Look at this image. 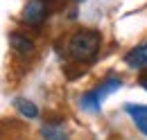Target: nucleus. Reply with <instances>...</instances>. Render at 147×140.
Returning <instances> with one entry per match:
<instances>
[{"label":"nucleus","instance_id":"1","mask_svg":"<svg viewBox=\"0 0 147 140\" xmlns=\"http://www.w3.org/2000/svg\"><path fill=\"white\" fill-rule=\"evenodd\" d=\"M102 45V36L95 30H77L68 38V52L75 61H91Z\"/></svg>","mask_w":147,"mask_h":140},{"label":"nucleus","instance_id":"2","mask_svg":"<svg viewBox=\"0 0 147 140\" xmlns=\"http://www.w3.org/2000/svg\"><path fill=\"white\" fill-rule=\"evenodd\" d=\"M45 0H30L23 9V20L32 27H38L43 20H45Z\"/></svg>","mask_w":147,"mask_h":140},{"label":"nucleus","instance_id":"3","mask_svg":"<svg viewBox=\"0 0 147 140\" xmlns=\"http://www.w3.org/2000/svg\"><path fill=\"white\" fill-rule=\"evenodd\" d=\"M125 63L129 68H136V70H145L147 68V43H140L136 45L134 50H129L125 54Z\"/></svg>","mask_w":147,"mask_h":140},{"label":"nucleus","instance_id":"4","mask_svg":"<svg viewBox=\"0 0 147 140\" xmlns=\"http://www.w3.org/2000/svg\"><path fill=\"white\" fill-rule=\"evenodd\" d=\"M125 111L131 115V120L136 122V127L147 136V106H143V104H127Z\"/></svg>","mask_w":147,"mask_h":140},{"label":"nucleus","instance_id":"5","mask_svg":"<svg viewBox=\"0 0 147 140\" xmlns=\"http://www.w3.org/2000/svg\"><path fill=\"white\" fill-rule=\"evenodd\" d=\"M9 45H11L16 52H20V54H30L32 50H34V43H32L27 36L18 34V32H11V34H9Z\"/></svg>","mask_w":147,"mask_h":140},{"label":"nucleus","instance_id":"6","mask_svg":"<svg viewBox=\"0 0 147 140\" xmlns=\"http://www.w3.org/2000/svg\"><path fill=\"white\" fill-rule=\"evenodd\" d=\"M16 111H18L20 115H25V118H38L36 104L30 102V100H25V97H18V100H16Z\"/></svg>","mask_w":147,"mask_h":140},{"label":"nucleus","instance_id":"7","mask_svg":"<svg viewBox=\"0 0 147 140\" xmlns=\"http://www.w3.org/2000/svg\"><path fill=\"white\" fill-rule=\"evenodd\" d=\"M120 84H122V81H120V77H109V79H104V84H102L100 88H95V95H97L100 100H104L109 93L118 90V88H120Z\"/></svg>","mask_w":147,"mask_h":140},{"label":"nucleus","instance_id":"8","mask_svg":"<svg viewBox=\"0 0 147 140\" xmlns=\"http://www.w3.org/2000/svg\"><path fill=\"white\" fill-rule=\"evenodd\" d=\"M41 133H43V138H45V140H66L63 129H61V127H55V124H45Z\"/></svg>","mask_w":147,"mask_h":140},{"label":"nucleus","instance_id":"9","mask_svg":"<svg viewBox=\"0 0 147 140\" xmlns=\"http://www.w3.org/2000/svg\"><path fill=\"white\" fill-rule=\"evenodd\" d=\"M100 104H102V100L95 95V90L93 93H86L84 97H82V106L84 108H91V111H100Z\"/></svg>","mask_w":147,"mask_h":140},{"label":"nucleus","instance_id":"10","mask_svg":"<svg viewBox=\"0 0 147 140\" xmlns=\"http://www.w3.org/2000/svg\"><path fill=\"white\" fill-rule=\"evenodd\" d=\"M138 84H140V86H143V88L147 90V72H143V75H140V79H138Z\"/></svg>","mask_w":147,"mask_h":140}]
</instances>
